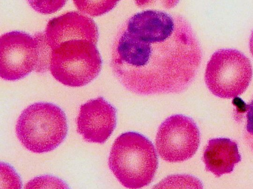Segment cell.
Here are the masks:
<instances>
[{
    "mask_svg": "<svg viewBox=\"0 0 253 189\" xmlns=\"http://www.w3.org/2000/svg\"><path fill=\"white\" fill-rule=\"evenodd\" d=\"M15 132L22 145L34 153L53 151L65 140L68 132L65 113L58 106L37 102L20 114Z\"/></svg>",
    "mask_w": 253,
    "mask_h": 189,
    "instance_id": "3",
    "label": "cell"
},
{
    "mask_svg": "<svg viewBox=\"0 0 253 189\" xmlns=\"http://www.w3.org/2000/svg\"><path fill=\"white\" fill-rule=\"evenodd\" d=\"M246 125L244 139L246 144L253 152V95L250 103L246 105Z\"/></svg>",
    "mask_w": 253,
    "mask_h": 189,
    "instance_id": "15",
    "label": "cell"
},
{
    "mask_svg": "<svg viewBox=\"0 0 253 189\" xmlns=\"http://www.w3.org/2000/svg\"><path fill=\"white\" fill-rule=\"evenodd\" d=\"M116 110L102 97L91 99L80 107L77 131L86 142L103 144L116 125Z\"/></svg>",
    "mask_w": 253,
    "mask_h": 189,
    "instance_id": "8",
    "label": "cell"
},
{
    "mask_svg": "<svg viewBox=\"0 0 253 189\" xmlns=\"http://www.w3.org/2000/svg\"><path fill=\"white\" fill-rule=\"evenodd\" d=\"M42 39V36H32L19 31L2 35L0 38V77L7 80H16L33 71H43L46 65L49 66L43 56L45 50Z\"/></svg>",
    "mask_w": 253,
    "mask_h": 189,
    "instance_id": "5",
    "label": "cell"
},
{
    "mask_svg": "<svg viewBox=\"0 0 253 189\" xmlns=\"http://www.w3.org/2000/svg\"><path fill=\"white\" fill-rule=\"evenodd\" d=\"M252 76L251 62L244 54L234 49H221L208 62L205 80L214 95L231 99L246 91Z\"/></svg>",
    "mask_w": 253,
    "mask_h": 189,
    "instance_id": "6",
    "label": "cell"
},
{
    "mask_svg": "<svg viewBox=\"0 0 253 189\" xmlns=\"http://www.w3.org/2000/svg\"><path fill=\"white\" fill-rule=\"evenodd\" d=\"M202 52L190 24L182 16L158 10L132 15L114 42L113 72L138 95L178 93L194 80Z\"/></svg>",
    "mask_w": 253,
    "mask_h": 189,
    "instance_id": "1",
    "label": "cell"
},
{
    "mask_svg": "<svg viewBox=\"0 0 253 189\" xmlns=\"http://www.w3.org/2000/svg\"><path fill=\"white\" fill-rule=\"evenodd\" d=\"M25 189H67V184L62 180L51 175H42L34 178L25 185Z\"/></svg>",
    "mask_w": 253,
    "mask_h": 189,
    "instance_id": "12",
    "label": "cell"
},
{
    "mask_svg": "<svg viewBox=\"0 0 253 189\" xmlns=\"http://www.w3.org/2000/svg\"><path fill=\"white\" fill-rule=\"evenodd\" d=\"M203 160L206 170L219 177L231 173L241 156L235 141L226 138H213L208 141Z\"/></svg>",
    "mask_w": 253,
    "mask_h": 189,
    "instance_id": "10",
    "label": "cell"
},
{
    "mask_svg": "<svg viewBox=\"0 0 253 189\" xmlns=\"http://www.w3.org/2000/svg\"><path fill=\"white\" fill-rule=\"evenodd\" d=\"M108 165L122 185L138 189L153 181L158 166V156L147 138L137 132H127L115 140Z\"/></svg>",
    "mask_w": 253,
    "mask_h": 189,
    "instance_id": "2",
    "label": "cell"
},
{
    "mask_svg": "<svg viewBox=\"0 0 253 189\" xmlns=\"http://www.w3.org/2000/svg\"><path fill=\"white\" fill-rule=\"evenodd\" d=\"M30 5L38 12L49 14L56 11L64 6L65 0H29Z\"/></svg>",
    "mask_w": 253,
    "mask_h": 189,
    "instance_id": "14",
    "label": "cell"
},
{
    "mask_svg": "<svg viewBox=\"0 0 253 189\" xmlns=\"http://www.w3.org/2000/svg\"><path fill=\"white\" fill-rule=\"evenodd\" d=\"M102 60L96 44L85 40L65 42L51 50L49 69L54 78L70 87H81L99 74Z\"/></svg>",
    "mask_w": 253,
    "mask_h": 189,
    "instance_id": "4",
    "label": "cell"
},
{
    "mask_svg": "<svg viewBox=\"0 0 253 189\" xmlns=\"http://www.w3.org/2000/svg\"><path fill=\"white\" fill-rule=\"evenodd\" d=\"M77 9L82 13L91 16L102 15L113 9L118 2L114 0H74Z\"/></svg>",
    "mask_w": 253,
    "mask_h": 189,
    "instance_id": "11",
    "label": "cell"
},
{
    "mask_svg": "<svg viewBox=\"0 0 253 189\" xmlns=\"http://www.w3.org/2000/svg\"><path fill=\"white\" fill-rule=\"evenodd\" d=\"M200 142L199 130L190 117L177 114L165 120L159 126L156 147L160 157L169 162H180L191 158Z\"/></svg>",
    "mask_w": 253,
    "mask_h": 189,
    "instance_id": "7",
    "label": "cell"
},
{
    "mask_svg": "<svg viewBox=\"0 0 253 189\" xmlns=\"http://www.w3.org/2000/svg\"><path fill=\"white\" fill-rule=\"evenodd\" d=\"M250 49L252 55L253 57V31L251 34L250 39Z\"/></svg>",
    "mask_w": 253,
    "mask_h": 189,
    "instance_id": "16",
    "label": "cell"
},
{
    "mask_svg": "<svg viewBox=\"0 0 253 189\" xmlns=\"http://www.w3.org/2000/svg\"><path fill=\"white\" fill-rule=\"evenodd\" d=\"M0 189H21L22 182L15 169L8 164L0 163Z\"/></svg>",
    "mask_w": 253,
    "mask_h": 189,
    "instance_id": "13",
    "label": "cell"
},
{
    "mask_svg": "<svg viewBox=\"0 0 253 189\" xmlns=\"http://www.w3.org/2000/svg\"><path fill=\"white\" fill-rule=\"evenodd\" d=\"M98 36L97 26L91 18L77 11H70L50 19L45 27L44 37L51 50L73 40L96 44Z\"/></svg>",
    "mask_w": 253,
    "mask_h": 189,
    "instance_id": "9",
    "label": "cell"
}]
</instances>
